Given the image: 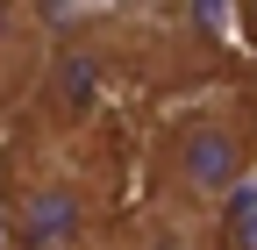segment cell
<instances>
[{
	"mask_svg": "<svg viewBox=\"0 0 257 250\" xmlns=\"http://www.w3.org/2000/svg\"><path fill=\"white\" fill-rule=\"evenodd\" d=\"M250 179H257V107L243 93H200L172 107L143 150V207L193 229H214Z\"/></svg>",
	"mask_w": 257,
	"mask_h": 250,
	"instance_id": "2",
	"label": "cell"
},
{
	"mask_svg": "<svg viewBox=\"0 0 257 250\" xmlns=\"http://www.w3.org/2000/svg\"><path fill=\"white\" fill-rule=\"evenodd\" d=\"M29 50H36V43H29V15L15 8V0H0V79L22 72V65H29Z\"/></svg>",
	"mask_w": 257,
	"mask_h": 250,
	"instance_id": "4",
	"label": "cell"
},
{
	"mask_svg": "<svg viewBox=\"0 0 257 250\" xmlns=\"http://www.w3.org/2000/svg\"><path fill=\"white\" fill-rule=\"evenodd\" d=\"M214 250H257V179L243 186L229 207H221V222H214Z\"/></svg>",
	"mask_w": 257,
	"mask_h": 250,
	"instance_id": "3",
	"label": "cell"
},
{
	"mask_svg": "<svg viewBox=\"0 0 257 250\" xmlns=\"http://www.w3.org/2000/svg\"><path fill=\"white\" fill-rule=\"evenodd\" d=\"M107 186L79 129L22 121L0 143V250H100Z\"/></svg>",
	"mask_w": 257,
	"mask_h": 250,
	"instance_id": "1",
	"label": "cell"
}]
</instances>
